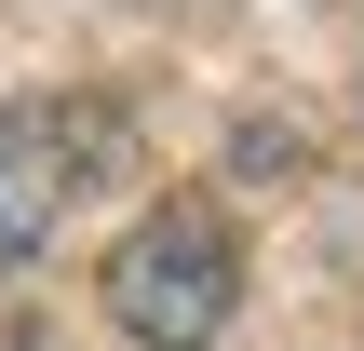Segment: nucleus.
<instances>
[{"label": "nucleus", "mask_w": 364, "mask_h": 351, "mask_svg": "<svg viewBox=\"0 0 364 351\" xmlns=\"http://www.w3.org/2000/svg\"><path fill=\"white\" fill-rule=\"evenodd\" d=\"M243 311V243L216 230V203H149L108 243V325L135 351H216Z\"/></svg>", "instance_id": "obj_1"}, {"label": "nucleus", "mask_w": 364, "mask_h": 351, "mask_svg": "<svg viewBox=\"0 0 364 351\" xmlns=\"http://www.w3.org/2000/svg\"><path fill=\"white\" fill-rule=\"evenodd\" d=\"M95 149H108L95 108H0V271H27V257L68 230Z\"/></svg>", "instance_id": "obj_2"}]
</instances>
